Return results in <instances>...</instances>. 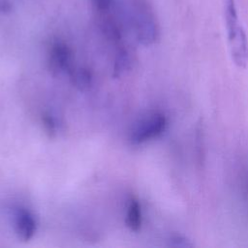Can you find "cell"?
Masks as SVG:
<instances>
[{"label": "cell", "instance_id": "obj_9", "mask_svg": "<svg viewBox=\"0 0 248 248\" xmlns=\"http://www.w3.org/2000/svg\"><path fill=\"white\" fill-rule=\"evenodd\" d=\"M42 123L45 130V133L47 135L48 138L53 139L56 136V125L55 121L51 114L48 112H44L42 114Z\"/></svg>", "mask_w": 248, "mask_h": 248}, {"label": "cell", "instance_id": "obj_6", "mask_svg": "<svg viewBox=\"0 0 248 248\" xmlns=\"http://www.w3.org/2000/svg\"><path fill=\"white\" fill-rule=\"evenodd\" d=\"M142 216L141 207L139 201L136 198H132L126 215V225L133 232H139L141 228Z\"/></svg>", "mask_w": 248, "mask_h": 248}, {"label": "cell", "instance_id": "obj_1", "mask_svg": "<svg viewBox=\"0 0 248 248\" xmlns=\"http://www.w3.org/2000/svg\"><path fill=\"white\" fill-rule=\"evenodd\" d=\"M224 16L232 58L236 66L245 68L248 64V39L239 22L234 0H225Z\"/></svg>", "mask_w": 248, "mask_h": 248}, {"label": "cell", "instance_id": "obj_3", "mask_svg": "<svg viewBox=\"0 0 248 248\" xmlns=\"http://www.w3.org/2000/svg\"><path fill=\"white\" fill-rule=\"evenodd\" d=\"M168 120L164 113L154 112L137 127L132 135V141L136 144L145 142L161 136L167 128Z\"/></svg>", "mask_w": 248, "mask_h": 248}, {"label": "cell", "instance_id": "obj_5", "mask_svg": "<svg viewBox=\"0 0 248 248\" xmlns=\"http://www.w3.org/2000/svg\"><path fill=\"white\" fill-rule=\"evenodd\" d=\"M16 230L18 237L23 241H28L34 236L36 221L29 211L25 209L18 210L16 219Z\"/></svg>", "mask_w": 248, "mask_h": 248}, {"label": "cell", "instance_id": "obj_7", "mask_svg": "<svg viewBox=\"0 0 248 248\" xmlns=\"http://www.w3.org/2000/svg\"><path fill=\"white\" fill-rule=\"evenodd\" d=\"M73 84L80 91H86L92 84V74L86 68L73 69L70 73Z\"/></svg>", "mask_w": 248, "mask_h": 248}, {"label": "cell", "instance_id": "obj_10", "mask_svg": "<svg viewBox=\"0 0 248 248\" xmlns=\"http://www.w3.org/2000/svg\"><path fill=\"white\" fill-rule=\"evenodd\" d=\"M93 8L97 14L107 13L111 10L113 0H91Z\"/></svg>", "mask_w": 248, "mask_h": 248}, {"label": "cell", "instance_id": "obj_12", "mask_svg": "<svg viewBox=\"0 0 248 248\" xmlns=\"http://www.w3.org/2000/svg\"><path fill=\"white\" fill-rule=\"evenodd\" d=\"M12 9V5L7 0L0 1V13H9Z\"/></svg>", "mask_w": 248, "mask_h": 248}, {"label": "cell", "instance_id": "obj_4", "mask_svg": "<svg viewBox=\"0 0 248 248\" xmlns=\"http://www.w3.org/2000/svg\"><path fill=\"white\" fill-rule=\"evenodd\" d=\"M48 69L52 75H59L62 72H72L73 52L67 44L56 42L51 46L48 56Z\"/></svg>", "mask_w": 248, "mask_h": 248}, {"label": "cell", "instance_id": "obj_2", "mask_svg": "<svg viewBox=\"0 0 248 248\" xmlns=\"http://www.w3.org/2000/svg\"><path fill=\"white\" fill-rule=\"evenodd\" d=\"M135 8L134 26L139 42L145 46L155 43L158 38V27L148 6L143 0H137Z\"/></svg>", "mask_w": 248, "mask_h": 248}, {"label": "cell", "instance_id": "obj_8", "mask_svg": "<svg viewBox=\"0 0 248 248\" xmlns=\"http://www.w3.org/2000/svg\"><path fill=\"white\" fill-rule=\"evenodd\" d=\"M132 64H133V59L130 52L127 49L120 50L114 62L112 77L113 78L120 77L123 73H125L132 67Z\"/></svg>", "mask_w": 248, "mask_h": 248}, {"label": "cell", "instance_id": "obj_11", "mask_svg": "<svg viewBox=\"0 0 248 248\" xmlns=\"http://www.w3.org/2000/svg\"><path fill=\"white\" fill-rule=\"evenodd\" d=\"M170 245L175 247H192L193 244L184 236L174 235L170 238Z\"/></svg>", "mask_w": 248, "mask_h": 248}]
</instances>
